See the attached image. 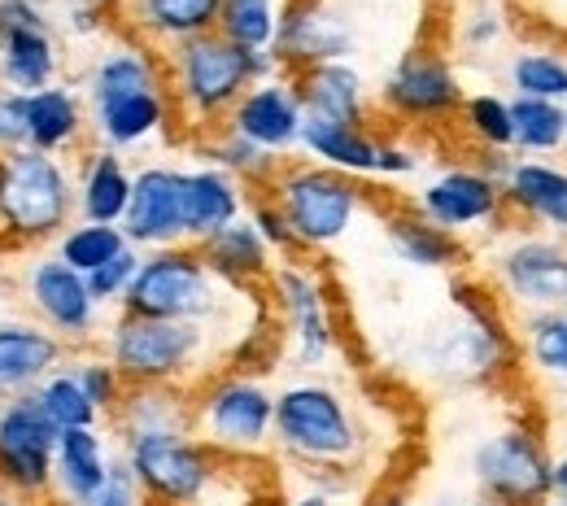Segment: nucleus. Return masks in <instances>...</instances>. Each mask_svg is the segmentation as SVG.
Here are the masks:
<instances>
[{"mask_svg":"<svg viewBox=\"0 0 567 506\" xmlns=\"http://www.w3.org/2000/svg\"><path fill=\"white\" fill-rule=\"evenodd\" d=\"M301 123H306V110H301V101H297V92H292V79L280 71V74H271V79H262V83H254V87L236 101V110L227 114L223 127H231V132L245 136L249 145H258L262 153H271V157L284 162L288 153H297Z\"/></svg>","mask_w":567,"mask_h":506,"instance_id":"6ab92c4d","label":"nucleus"},{"mask_svg":"<svg viewBox=\"0 0 567 506\" xmlns=\"http://www.w3.org/2000/svg\"><path fill=\"white\" fill-rule=\"evenodd\" d=\"M454 292H458V319L445 323L441 332H432L424 350L427 371L445 384L494 380L511 359V337H506L497 310L485 297L467 292L463 285H454Z\"/></svg>","mask_w":567,"mask_h":506,"instance_id":"1a4fd4ad","label":"nucleus"},{"mask_svg":"<svg viewBox=\"0 0 567 506\" xmlns=\"http://www.w3.org/2000/svg\"><path fill=\"white\" fill-rule=\"evenodd\" d=\"M114 4L132 40H141L148 49L153 44L175 49L184 40L210 35L218 27V9H223V0H114Z\"/></svg>","mask_w":567,"mask_h":506,"instance_id":"b1692460","label":"nucleus"},{"mask_svg":"<svg viewBox=\"0 0 567 506\" xmlns=\"http://www.w3.org/2000/svg\"><path fill=\"white\" fill-rule=\"evenodd\" d=\"M380 506H411L406 498H389V503H380Z\"/></svg>","mask_w":567,"mask_h":506,"instance_id":"4d7b16f0","label":"nucleus"},{"mask_svg":"<svg viewBox=\"0 0 567 506\" xmlns=\"http://www.w3.org/2000/svg\"><path fill=\"white\" fill-rule=\"evenodd\" d=\"M362 31L350 4L341 0H288L276 31V62L284 74H297L323 62H354Z\"/></svg>","mask_w":567,"mask_h":506,"instance_id":"ddd939ff","label":"nucleus"},{"mask_svg":"<svg viewBox=\"0 0 567 506\" xmlns=\"http://www.w3.org/2000/svg\"><path fill=\"white\" fill-rule=\"evenodd\" d=\"M384 240L393 249L398 262L406 267H420V271H450L463 262V240L432 227L427 218H420L415 210H398V215L384 218Z\"/></svg>","mask_w":567,"mask_h":506,"instance_id":"473e14b6","label":"nucleus"},{"mask_svg":"<svg viewBox=\"0 0 567 506\" xmlns=\"http://www.w3.org/2000/svg\"><path fill=\"white\" fill-rule=\"evenodd\" d=\"M288 506H341V494H328V489H306V494H297V498H288Z\"/></svg>","mask_w":567,"mask_h":506,"instance_id":"3c124183","label":"nucleus"},{"mask_svg":"<svg viewBox=\"0 0 567 506\" xmlns=\"http://www.w3.org/2000/svg\"><path fill=\"white\" fill-rule=\"evenodd\" d=\"M467 506H494V503H485V498H476V503H467Z\"/></svg>","mask_w":567,"mask_h":506,"instance_id":"bf43d9fd","label":"nucleus"},{"mask_svg":"<svg viewBox=\"0 0 567 506\" xmlns=\"http://www.w3.org/2000/svg\"><path fill=\"white\" fill-rule=\"evenodd\" d=\"M454 40H458V49L472 53V58L494 53L497 44L506 40V13L497 9L494 0H472L467 13H463L458 27H454Z\"/></svg>","mask_w":567,"mask_h":506,"instance_id":"37998d69","label":"nucleus"},{"mask_svg":"<svg viewBox=\"0 0 567 506\" xmlns=\"http://www.w3.org/2000/svg\"><path fill=\"white\" fill-rule=\"evenodd\" d=\"M83 506H148L141 494V485L132 481V472H127V463L123 458H114V467H110V481L87 498Z\"/></svg>","mask_w":567,"mask_h":506,"instance_id":"de8ad7c7","label":"nucleus"},{"mask_svg":"<svg viewBox=\"0 0 567 506\" xmlns=\"http://www.w3.org/2000/svg\"><path fill=\"white\" fill-rule=\"evenodd\" d=\"M141 249H123L118 258H110L105 267H96L92 276H83L87 280V292H92V301L105 310V306H123V297L132 289V280H136V271H141Z\"/></svg>","mask_w":567,"mask_h":506,"instance_id":"c03bdc74","label":"nucleus"},{"mask_svg":"<svg viewBox=\"0 0 567 506\" xmlns=\"http://www.w3.org/2000/svg\"><path fill=\"white\" fill-rule=\"evenodd\" d=\"M35 402H40V411L58 424V433L96 428V424H101V411L87 402V393L79 389V380H74L71 366H58L53 375H44L40 389H35Z\"/></svg>","mask_w":567,"mask_h":506,"instance_id":"58836bf2","label":"nucleus"},{"mask_svg":"<svg viewBox=\"0 0 567 506\" xmlns=\"http://www.w3.org/2000/svg\"><path fill=\"white\" fill-rule=\"evenodd\" d=\"M62 74V40L58 22L9 27L0 31V87L9 92H40Z\"/></svg>","mask_w":567,"mask_h":506,"instance_id":"cd10ccee","label":"nucleus"},{"mask_svg":"<svg viewBox=\"0 0 567 506\" xmlns=\"http://www.w3.org/2000/svg\"><path fill=\"white\" fill-rule=\"evenodd\" d=\"M542 506H567V503H559V498H546Z\"/></svg>","mask_w":567,"mask_h":506,"instance_id":"13d9d810","label":"nucleus"},{"mask_svg":"<svg viewBox=\"0 0 567 506\" xmlns=\"http://www.w3.org/2000/svg\"><path fill=\"white\" fill-rule=\"evenodd\" d=\"M114 450L101 436V428H71L58 436L53 450V498L49 503L62 506H83L105 481L114 467Z\"/></svg>","mask_w":567,"mask_h":506,"instance_id":"a878e982","label":"nucleus"},{"mask_svg":"<svg viewBox=\"0 0 567 506\" xmlns=\"http://www.w3.org/2000/svg\"><path fill=\"white\" fill-rule=\"evenodd\" d=\"M524 354L546 380H567V310L524 314Z\"/></svg>","mask_w":567,"mask_h":506,"instance_id":"a19ab883","label":"nucleus"},{"mask_svg":"<svg viewBox=\"0 0 567 506\" xmlns=\"http://www.w3.org/2000/svg\"><path fill=\"white\" fill-rule=\"evenodd\" d=\"M564 411H567V397H564Z\"/></svg>","mask_w":567,"mask_h":506,"instance_id":"e2e57ef3","label":"nucleus"},{"mask_svg":"<svg viewBox=\"0 0 567 506\" xmlns=\"http://www.w3.org/2000/svg\"><path fill=\"white\" fill-rule=\"evenodd\" d=\"M420 166H424V153L411 141L380 136V145H375V175L380 179H411V175H420Z\"/></svg>","mask_w":567,"mask_h":506,"instance_id":"49530a36","label":"nucleus"},{"mask_svg":"<svg viewBox=\"0 0 567 506\" xmlns=\"http://www.w3.org/2000/svg\"><path fill=\"white\" fill-rule=\"evenodd\" d=\"M210 328L175 323V319H136L118 314L105 332V359L123 375V384H179L197 375L206 362Z\"/></svg>","mask_w":567,"mask_h":506,"instance_id":"423d86ee","label":"nucleus"},{"mask_svg":"<svg viewBox=\"0 0 567 506\" xmlns=\"http://www.w3.org/2000/svg\"><path fill=\"white\" fill-rule=\"evenodd\" d=\"M276 445L306 467H350L362 454V428L341 389L297 380L276 393Z\"/></svg>","mask_w":567,"mask_h":506,"instance_id":"20e7f679","label":"nucleus"},{"mask_svg":"<svg viewBox=\"0 0 567 506\" xmlns=\"http://www.w3.org/2000/svg\"><path fill=\"white\" fill-rule=\"evenodd\" d=\"M87 127L110 153H132L153 145L175 127L171 92L166 87H144V92H114V96H87Z\"/></svg>","mask_w":567,"mask_h":506,"instance_id":"aec40b11","label":"nucleus"},{"mask_svg":"<svg viewBox=\"0 0 567 506\" xmlns=\"http://www.w3.org/2000/svg\"><path fill=\"white\" fill-rule=\"evenodd\" d=\"M567 148V105L511 96V153L515 157H550Z\"/></svg>","mask_w":567,"mask_h":506,"instance_id":"72a5a7b5","label":"nucleus"},{"mask_svg":"<svg viewBox=\"0 0 567 506\" xmlns=\"http://www.w3.org/2000/svg\"><path fill=\"white\" fill-rule=\"evenodd\" d=\"M44 506H62V503H44Z\"/></svg>","mask_w":567,"mask_h":506,"instance_id":"680f3d73","label":"nucleus"},{"mask_svg":"<svg viewBox=\"0 0 567 506\" xmlns=\"http://www.w3.org/2000/svg\"><path fill=\"white\" fill-rule=\"evenodd\" d=\"M223 285L197 254V245H166L148 249L141 258V271L123 297V314L136 319H175V323H202L210 328L218 306H223Z\"/></svg>","mask_w":567,"mask_h":506,"instance_id":"39448f33","label":"nucleus"},{"mask_svg":"<svg viewBox=\"0 0 567 506\" xmlns=\"http://www.w3.org/2000/svg\"><path fill=\"white\" fill-rule=\"evenodd\" d=\"M74 223V171L58 153H0V231L18 245L53 240Z\"/></svg>","mask_w":567,"mask_h":506,"instance_id":"7ed1b4c3","label":"nucleus"},{"mask_svg":"<svg viewBox=\"0 0 567 506\" xmlns=\"http://www.w3.org/2000/svg\"><path fill=\"white\" fill-rule=\"evenodd\" d=\"M458 123L481 153H511V96H497V92L463 96Z\"/></svg>","mask_w":567,"mask_h":506,"instance_id":"ea45409f","label":"nucleus"},{"mask_svg":"<svg viewBox=\"0 0 567 506\" xmlns=\"http://www.w3.org/2000/svg\"><path fill=\"white\" fill-rule=\"evenodd\" d=\"M550 467L555 454L524 424L497 428L472 450L476 489L494 506H542L550 498Z\"/></svg>","mask_w":567,"mask_h":506,"instance_id":"9d476101","label":"nucleus"},{"mask_svg":"<svg viewBox=\"0 0 567 506\" xmlns=\"http://www.w3.org/2000/svg\"><path fill=\"white\" fill-rule=\"evenodd\" d=\"M132 166L123 162V153L96 148L83 157L79 175H74V218L83 223H123L127 202H132Z\"/></svg>","mask_w":567,"mask_h":506,"instance_id":"c85d7f7f","label":"nucleus"},{"mask_svg":"<svg viewBox=\"0 0 567 506\" xmlns=\"http://www.w3.org/2000/svg\"><path fill=\"white\" fill-rule=\"evenodd\" d=\"M193 148L202 153V162H210V166H218V171H227L231 179H240V184L254 188V193H262V188L271 184V175L280 171V157H271V153H262L258 145H249V141L236 136L231 127H218V132L197 136Z\"/></svg>","mask_w":567,"mask_h":506,"instance_id":"f704fd0d","label":"nucleus"},{"mask_svg":"<svg viewBox=\"0 0 567 506\" xmlns=\"http://www.w3.org/2000/svg\"><path fill=\"white\" fill-rule=\"evenodd\" d=\"M463 79L454 71V62L436 49H406L389 74L380 79V92H375V105L406 123V127H436V123H450L463 105Z\"/></svg>","mask_w":567,"mask_h":506,"instance_id":"f8f14e48","label":"nucleus"},{"mask_svg":"<svg viewBox=\"0 0 567 506\" xmlns=\"http://www.w3.org/2000/svg\"><path fill=\"white\" fill-rule=\"evenodd\" d=\"M497 289L524 314L567 310V236L519 231L494 258Z\"/></svg>","mask_w":567,"mask_h":506,"instance_id":"4468645a","label":"nucleus"},{"mask_svg":"<svg viewBox=\"0 0 567 506\" xmlns=\"http://www.w3.org/2000/svg\"><path fill=\"white\" fill-rule=\"evenodd\" d=\"M27 301L35 310V323L58 332L66 345H87L101 328V306L92 301L87 280L71 271L58 254H44L27 267Z\"/></svg>","mask_w":567,"mask_h":506,"instance_id":"f3484780","label":"nucleus"},{"mask_svg":"<svg viewBox=\"0 0 567 506\" xmlns=\"http://www.w3.org/2000/svg\"><path fill=\"white\" fill-rule=\"evenodd\" d=\"M0 506H44V503H27V498H13V494H0Z\"/></svg>","mask_w":567,"mask_h":506,"instance_id":"864d4df0","label":"nucleus"},{"mask_svg":"<svg viewBox=\"0 0 567 506\" xmlns=\"http://www.w3.org/2000/svg\"><path fill=\"white\" fill-rule=\"evenodd\" d=\"M162 66H166V92H171L175 123L188 127L193 141L206 136V132H218V127L227 123V114L236 110V101H240L254 83L280 74L276 53L236 49V44L223 40L218 31L166 49Z\"/></svg>","mask_w":567,"mask_h":506,"instance_id":"f257e3e1","label":"nucleus"},{"mask_svg":"<svg viewBox=\"0 0 567 506\" xmlns=\"http://www.w3.org/2000/svg\"><path fill=\"white\" fill-rule=\"evenodd\" d=\"M193 436L227 458H249V454L271 450L276 445V393L245 371L214 375L193 397Z\"/></svg>","mask_w":567,"mask_h":506,"instance_id":"0eeeda50","label":"nucleus"},{"mask_svg":"<svg viewBox=\"0 0 567 506\" xmlns=\"http://www.w3.org/2000/svg\"><path fill=\"white\" fill-rule=\"evenodd\" d=\"M74 350L35 319H0V402L35 393L44 375L66 366Z\"/></svg>","mask_w":567,"mask_h":506,"instance_id":"412c9836","label":"nucleus"},{"mask_svg":"<svg viewBox=\"0 0 567 506\" xmlns=\"http://www.w3.org/2000/svg\"><path fill=\"white\" fill-rule=\"evenodd\" d=\"M27 148V132H22V92L0 87V153Z\"/></svg>","mask_w":567,"mask_h":506,"instance_id":"09e8293b","label":"nucleus"},{"mask_svg":"<svg viewBox=\"0 0 567 506\" xmlns=\"http://www.w3.org/2000/svg\"><path fill=\"white\" fill-rule=\"evenodd\" d=\"M280 0H223L218 9V35L249 53H271L280 31Z\"/></svg>","mask_w":567,"mask_h":506,"instance_id":"e433bc0d","label":"nucleus"},{"mask_svg":"<svg viewBox=\"0 0 567 506\" xmlns=\"http://www.w3.org/2000/svg\"><path fill=\"white\" fill-rule=\"evenodd\" d=\"M262 193L280 206L297 249H328V245L346 240L354 218L367 206V188L354 175L328 171V166L306 162V157L280 162V171L271 175V184Z\"/></svg>","mask_w":567,"mask_h":506,"instance_id":"f03ea898","label":"nucleus"},{"mask_svg":"<svg viewBox=\"0 0 567 506\" xmlns=\"http://www.w3.org/2000/svg\"><path fill=\"white\" fill-rule=\"evenodd\" d=\"M546 4L555 9V18H559V13H567V0H546Z\"/></svg>","mask_w":567,"mask_h":506,"instance_id":"6e6d98bb","label":"nucleus"},{"mask_svg":"<svg viewBox=\"0 0 567 506\" xmlns=\"http://www.w3.org/2000/svg\"><path fill=\"white\" fill-rule=\"evenodd\" d=\"M375 145L380 136L371 127H358V123H332V118H310L301 123V141L297 148L306 153V162H319L328 171H341V175H375Z\"/></svg>","mask_w":567,"mask_h":506,"instance_id":"2f4dec72","label":"nucleus"},{"mask_svg":"<svg viewBox=\"0 0 567 506\" xmlns=\"http://www.w3.org/2000/svg\"><path fill=\"white\" fill-rule=\"evenodd\" d=\"M35 22H53L44 0H0V31L9 27H35Z\"/></svg>","mask_w":567,"mask_h":506,"instance_id":"8fccbe9b","label":"nucleus"},{"mask_svg":"<svg viewBox=\"0 0 567 506\" xmlns=\"http://www.w3.org/2000/svg\"><path fill=\"white\" fill-rule=\"evenodd\" d=\"M123 236L132 249L184 245V166L148 162L132 175V202L123 215Z\"/></svg>","mask_w":567,"mask_h":506,"instance_id":"a211bd4d","label":"nucleus"},{"mask_svg":"<svg viewBox=\"0 0 567 506\" xmlns=\"http://www.w3.org/2000/svg\"><path fill=\"white\" fill-rule=\"evenodd\" d=\"M267 285L276 292V306L284 314V332H288L297 366H306V371L323 366L337 354V323H332V301H328L323 280L306 262L284 258L271 267Z\"/></svg>","mask_w":567,"mask_h":506,"instance_id":"2eb2a0df","label":"nucleus"},{"mask_svg":"<svg viewBox=\"0 0 567 506\" xmlns=\"http://www.w3.org/2000/svg\"><path fill=\"white\" fill-rule=\"evenodd\" d=\"M506 215H519L524 223L567 236V171L546 157H515L502 179Z\"/></svg>","mask_w":567,"mask_h":506,"instance_id":"4be33fe9","label":"nucleus"},{"mask_svg":"<svg viewBox=\"0 0 567 506\" xmlns=\"http://www.w3.org/2000/svg\"><path fill=\"white\" fill-rule=\"evenodd\" d=\"M110 420L118 436L193 433V397L179 384H127Z\"/></svg>","mask_w":567,"mask_h":506,"instance_id":"7c9ffc66","label":"nucleus"},{"mask_svg":"<svg viewBox=\"0 0 567 506\" xmlns=\"http://www.w3.org/2000/svg\"><path fill=\"white\" fill-rule=\"evenodd\" d=\"M66 366L74 371V380H79V389L87 393V402L101 411V420H110V411L118 406V397H123V375L114 371V362L105 359V354H71Z\"/></svg>","mask_w":567,"mask_h":506,"instance_id":"79ce46f5","label":"nucleus"},{"mask_svg":"<svg viewBox=\"0 0 567 506\" xmlns=\"http://www.w3.org/2000/svg\"><path fill=\"white\" fill-rule=\"evenodd\" d=\"M550 498L567 503V454H559L555 467H550Z\"/></svg>","mask_w":567,"mask_h":506,"instance_id":"603ef678","label":"nucleus"},{"mask_svg":"<svg viewBox=\"0 0 567 506\" xmlns=\"http://www.w3.org/2000/svg\"><path fill=\"white\" fill-rule=\"evenodd\" d=\"M341 4H350V9H354V4H393V0H341Z\"/></svg>","mask_w":567,"mask_h":506,"instance_id":"5fc2aeb1","label":"nucleus"},{"mask_svg":"<svg viewBox=\"0 0 567 506\" xmlns=\"http://www.w3.org/2000/svg\"><path fill=\"white\" fill-rule=\"evenodd\" d=\"M292 92L301 101V110L310 118H332V123H358L371 127V92L367 79L354 62H323V66H306V71L288 74Z\"/></svg>","mask_w":567,"mask_h":506,"instance_id":"5701e85b","label":"nucleus"},{"mask_svg":"<svg viewBox=\"0 0 567 506\" xmlns=\"http://www.w3.org/2000/svg\"><path fill=\"white\" fill-rule=\"evenodd\" d=\"M506 79H511V96H537V101L567 105V53L555 44L511 53Z\"/></svg>","mask_w":567,"mask_h":506,"instance_id":"c9c22d12","label":"nucleus"},{"mask_svg":"<svg viewBox=\"0 0 567 506\" xmlns=\"http://www.w3.org/2000/svg\"><path fill=\"white\" fill-rule=\"evenodd\" d=\"M197 254L206 258L214 276L231 289H249V285H262L276 267V254L267 249V240L258 236V227L240 215L236 223H227L223 231H214L210 240L197 245Z\"/></svg>","mask_w":567,"mask_h":506,"instance_id":"c756f323","label":"nucleus"},{"mask_svg":"<svg viewBox=\"0 0 567 506\" xmlns=\"http://www.w3.org/2000/svg\"><path fill=\"white\" fill-rule=\"evenodd\" d=\"M245 218L258 227V236L267 240L271 254H284V258H288V254L297 249V245H292V231H288V223H284V215H280V206H276L267 193H254V197H249Z\"/></svg>","mask_w":567,"mask_h":506,"instance_id":"a18cd8bd","label":"nucleus"},{"mask_svg":"<svg viewBox=\"0 0 567 506\" xmlns=\"http://www.w3.org/2000/svg\"><path fill=\"white\" fill-rule=\"evenodd\" d=\"M58 424L40 411L35 393L0 402V494L49 503L53 498V450Z\"/></svg>","mask_w":567,"mask_h":506,"instance_id":"9b49d317","label":"nucleus"},{"mask_svg":"<svg viewBox=\"0 0 567 506\" xmlns=\"http://www.w3.org/2000/svg\"><path fill=\"white\" fill-rule=\"evenodd\" d=\"M411 210L427 218L432 227L450 236L467 231H489L506 218V197L502 184H494L476 162L472 166H445L427 179L424 188L411 197Z\"/></svg>","mask_w":567,"mask_h":506,"instance_id":"dca6fc26","label":"nucleus"},{"mask_svg":"<svg viewBox=\"0 0 567 506\" xmlns=\"http://www.w3.org/2000/svg\"><path fill=\"white\" fill-rule=\"evenodd\" d=\"M22 132L35 153H71L87 132L83 96L71 83H49L40 92H22Z\"/></svg>","mask_w":567,"mask_h":506,"instance_id":"bb28decb","label":"nucleus"},{"mask_svg":"<svg viewBox=\"0 0 567 506\" xmlns=\"http://www.w3.org/2000/svg\"><path fill=\"white\" fill-rule=\"evenodd\" d=\"M564 454H567V433H564Z\"/></svg>","mask_w":567,"mask_h":506,"instance_id":"052dcab7","label":"nucleus"},{"mask_svg":"<svg viewBox=\"0 0 567 506\" xmlns=\"http://www.w3.org/2000/svg\"><path fill=\"white\" fill-rule=\"evenodd\" d=\"M127 249V236H123V227L118 223H83V218H74L71 227L58 236V258L79 271V276H92L96 267H105L110 258H118Z\"/></svg>","mask_w":567,"mask_h":506,"instance_id":"4c0bfd02","label":"nucleus"},{"mask_svg":"<svg viewBox=\"0 0 567 506\" xmlns=\"http://www.w3.org/2000/svg\"><path fill=\"white\" fill-rule=\"evenodd\" d=\"M118 458L148 506H202L218 481V454L193 433L118 436Z\"/></svg>","mask_w":567,"mask_h":506,"instance_id":"6e6552de","label":"nucleus"},{"mask_svg":"<svg viewBox=\"0 0 567 506\" xmlns=\"http://www.w3.org/2000/svg\"><path fill=\"white\" fill-rule=\"evenodd\" d=\"M249 188L210 162L184 166V245H202L245 215Z\"/></svg>","mask_w":567,"mask_h":506,"instance_id":"393cba45","label":"nucleus"}]
</instances>
